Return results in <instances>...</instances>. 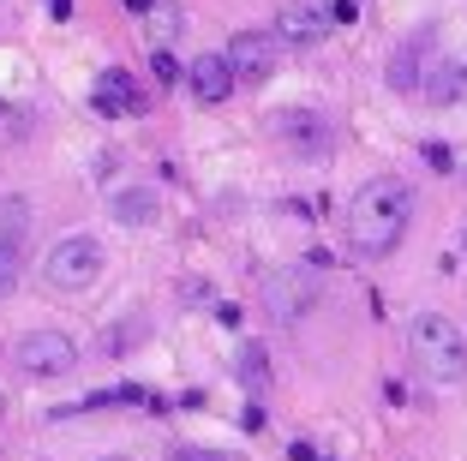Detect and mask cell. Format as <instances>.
I'll use <instances>...</instances> for the list:
<instances>
[{
    "label": "cell",
    "instance_id": "obj_1",
    "mask_svg": "<svg viewBox=\"0 0 467 461\" xmlns=\"http://www.w3.org/2000/svg\"><path fill=\"white\" fill-rule=\"evenodd\" d=\"M408 222H413V186L396 174H378L348 198L342 228H348V246H354L359 258H389L401 246V234H408Z\"/></svg>",
    "mask_w": 467,
    "mask_h": 461
},
{
    "label": "cell",
    "instance_id": "obj_2",
    "mask_svg": "<svg viewBox=\"0 0 467 461\" xmlns=\"http://www.w3.org/2000/svg\"><path fill=\"white\" fill-rule=\"evenodd\" d=\"M408 353L431 383H462L467 378V336L455 330V318H443V312L413 318L408 324Z\"/></svg>",
    "mask_w": 467,
    "mask_h": 461
},
{
    "label": "cell",
    "instance_id": "obj_3",
    "mask_svg": "<svg viewBox=\"0 0 467 461\" xmlns=\"http://www.w3.org/2000/svg\"><path fill=\"white\" fill-rule=\"evenodd\" d=\"M102 276V240L90 234H67V240L48 246V258H42V282L60 288V294H78Z\"/></svg>",
    "mask_w": 467,
    "mask_h": 461
},
{
    "label": "cell",
    "instance_id": "obj_4",
    "mask_svg": "<svg viewBox=\"0 0 467 461\" xmlns=\"http://www.w3.org/2000/svg\"><path fill=\"white\" fill-rule=\"evenodd\" d=\"M288 48L294 42L282 37V30H240V37L228 42V67L240 84H264L275 79V72L288 67Z\"/></svg>",
    "mask_w": 467,
    "mask_h": 461
},
{
    "label": "cell",
    "instance_id": "obj_5",
    "mask_svg": "<svg viewBox=\"0 0 467 461\" xmlns=\"http://www.w3.org/2000/svg\"><path fill=\"white\" fill-rule=\"evenodd\" d=\"M312 306H317V264L312 258L264 276V312H270L275 324H294V318H306Z\"/></svg>",
    "mask_w": 467,
    "mask_h": 461
},
{
    "label": "cell",
    "instance_id": "obj_6",
    "mask_svg": "<svg viewBox=\"0 0 467 461\" xmlns=\"http://www.w3.org/2000/svg\"><path fill=\"white\" fill-rule=\"evenodd\" d=\"M275 138L300 162H324L336 150V126H330V114H317V109H282L275 114Z\"/></svg>",
    "mask_w": 467,
    "mask_h": 461
},
{
    "label": "cell",
    "instance_id": "obj_7",
    "mask_svg": "<svg viewBox=\"0 0 467 461\" xmlns=\"http://www.w3.org/2000/svg\"><path fill=\"white\" fill-rule=\"evenodd\" d=\"M18 372H30V378H60V372H72V336H60V330H30V336H18L13 348Z\"/></svg>",
    "mask_w": 467,
    "mask_h": 461
},
{
    "label": "cell",
    "instance_id": "obj_8",
    "mask_svg": "<svg viewBox=\"0 0 467 461\" xmlns=\"http://www.w3.org/2000/svg\"><path fill=\"white\" fill-rule=\"evenodd\" d=\"M431 67H438V37L431 30H413L396 55H389V90H420Z\"/></svg>",
    "mask_w": 467,
    "mask_h": 461
},
{
    "label": "cell",
    "instance_id": "obj_9",
    "mask_svg": "<svg viewBox=\"0 0 467 461\" xmlns=\"http://www.w3.org/2000/svg\"><path fill=\"white\" fill-rule=\"evenodd\" d=\"M186 84H192L198 102H228V90H234L240 79H234L228 55H198V60H192V72H186Z\"/></svg>",
    "mask_w": 467,
    "mask_h": 461
},
{
    "label": "cell",
    "instance_id": "obj_10",
    "mask_svg": "<svg viewBox=\"0 0 467 461\" xmlns=\"http://www.w3.org/2000/svg\"><path fill=\"white\" fill-rule=\"evenodd\" d=\"M90 102H97V114H138V109H144V96H138V84L126 79L120 67H109L97 84H90Z\"/></svg>",
    "mask_w": 467,
    "mask_h": 461
},
{
    "label": "cell",
    "instance_id": "obj_11",
    "mask_svg": "<svg viewBox=\"0 0 467 461\" xmlns=\"http://www.w3.org/2000/svg\"><path fill=\"white\" fill-rule=\"evenodd\" d=\"M420 96H426L431 109H450V102H462V96H467V67H462V60H443V55H438V67L426 72Z\"/></svg>",
    "mask_w": 467,
    "mask_h": 461
},
{
    "label": "cell",
    "instance_id": "obj_12",
    "mask_svg": "<svg viewBox=\"0 0 467 461\" xmlns=\"http://www.w3.org/2000/svg\"><path fill=\"white\" fill-rule=\"evenodd\" d=\"M330 25H336L330 13H317V6H306V0H294V6H282V25H275V30H282L288 42H317V37H324Z\"/></svg>",
    "mask_w": 467,
    "mask_h": 461
},
{
    "label": "cell",
    "instance_id": "obj_13",
    "mask_svg": "<svg viewBox=\"0 0 467 461\" xmlns=\"http://www.w3.org/2000/svg\"><path fill=\"white\" fill-rule=\"evenodd\" d=\"M114 222H126V228H150L156 222V192L150 186H126V192H114Z\"/></svg>",
    "mask_w": 467,
    "mask_h": 461
},
{
    "label": "cell",
    "instance_id": "obj_14",
    "mask_svg": "<svg viewBox=\"0 0 467 461\" xmlns=\"http://www.w3.org/2000/svg\"><path fill=\"white\" fill-rule=\"evenodd\" d=\"M0 240H13V246L30 240V204L25 198H0Z\"/></svg>",
    "mask_w": 467,
    "mask_h": 461
},
{
    "label": "cell",
    "instance_id": "obj_15",
    "mask_svg": "<svg viewBox=\"0 0 467 461\" xmlns=\"http://www.w3.org/2000/svg\"><path fill=\"white\" fill-rule=\"evenodd\" d=\"M234 372H240V383H252V390H264V378H270V366H264V348L252 341V348H240V360H234Z\"/></svg>",
    "mask_w": 467,
    "mask_h": 461
},
{
    "label": "cell",
    "instance_id": "obj_16",
    "mask_svg": "<svg viewBox=\"0 0 467 461\" xmlns=\"http://www.w3.org/2000/svg\"><path fill=\"white\" fill-rule=\"evenodd\" d=\"M18 288V246L0 240V294H13Z\"/></svg>",
    "mask_w": 467,
    "mask_h": 461
},
{
    "label": "cell",
    "instance_id": "obj_17",
    "mask_svg": "<svg viewBox=\"0 0 467 461\" xmlns=\"http://www.w3.org/2000/svg\"><path fill=\"white\" fill-rule=\"evenodd\" d=\"M150 67H156V84H174V79H180V60L168 55V48H156V55H150Z\"/></svg>",
    "mask_w": 467,
    "mask_h": 461
},
{
    "label": "cell",
    "instance_id": "obj_18",
    "mask_svg": "<svg viewBox=\"0 0 467 461\" xmlns=\"http://www.w3.org/2000/svg\"><path fill=\"white\" fill-rule=\"evenodd\" d=\"M330 18H336V25H354V18H359V6H354V0H336V6H330Z\"/></svg>",
    "mask_w": 467,
    "mask_h": 461
},
{
    "label": "cell",
    "instance_id": "obj_19",
    "mask_svg": "<svg viewBox=\"0 0 467 461\" xmlns=\"http://www.w3.org/2000/svg\"><path fill=\"white\" fill-rule=\"evenodd\" d=\"M180 25H186V18H180V13H174V6H168V13H162V18H156V37H174V30H180Z\"/></svg>",
    "mask_w": 467,
    "mask_h": 461
},
{
    "label": "cell",
    "instance_id": "obj_20",
    "mask_svg": "<svg viewBox=\"0 0 467 461\" xmlns=\"http://www.w3.org/2000/svg\"><path fill=\"white\" fill-rule=\"evenodd\" d=\"M426 162L438 168V174H450V150H443V144H426Z\"/></svg>",
    "mask_w": 467,
    "mask_h": 461
},
{
    "label": "cell",
    "instance_id": "obj_21",
    "mask_svg": "<svg viewBox=\"0 0 467 461\" xmlns=\"http://www.w3.org/2000/svg\"><path fill=\"white\" fill-rule=\"evenodd\" d=\"M174 461H222V456H216V449H180Z\"/></svg>",
    "mask_w": 467,
    "mask_h": 461
},
{
    "label": "cell",
    "instance_id": "obj_22",
    "mask_svg": "<svg viewBox=\"0 0 467 461\" xmlns=\"http://www.w3.org/2000/svg\"><path fill=\"white\" fill-rule=\"evenodd\" d=\"M48 18H72V0H48Z\"/></svg>",
    "mask_w": 467,
    "mask_h": 461
},
{
    "label": "cell",
    "instance_id": "obj_23",
    "mask_svg": "<svg viewBox=\"0 0 467 461\" xmlns=\"http://www.w3.org/2000/svg\"><path fill=\"white\" fill-rule=\"evenodd\" d=\"M156 0H126V13H150Z\"/></svg>",
    "mask_w": 467,
    "mask_h": 461
},
{
    "label": "cell",
    "instance_id": "obj_24",
    "mask_svg": "<svg viewBox=\"0 0 467 461\" xmlns=\"http://www.w3.org/2000/svg\"><path fill=\"white\" fill-rule=\"evenodd\" d=\"M462 252H467V228H462Z\"/></svg>",
    "mask_w": 467,
    "mask_h": 461
},
{
    "label": "cell",
    "instance_id": "obj_25",
    "mask_svg": "<svg viewBox=\"0 0 467 461\" xmlns=\"http://www.w3.org/2000/svg\"><path fill=\"white\" fill-rule=\"evenodd\" d=\"M102 461H126V456H102Z\"/></svg>",
    "mask_w": 467,
    "mask_h": 461
}]
</instances>
